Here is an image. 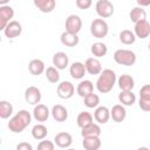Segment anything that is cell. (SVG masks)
Listing matches in <instances>:
<instances>
[{
	"label": "cell",
	"mask_w": 150,
	"mask_h": 150,
	"mask_svg": "<svg viewBox=\"0 0 150 150\" xmlns=\"http://www.w3.org/2000/svg\"><path fill=\"white\" fill-rule=\"evenodd\" d=\"M129 16H130V20L135 23L142 21V20H145L146 19V12L142 8V7H135L130 11L129 13Z\"/></svg>",
	"instance_id": "4316f807"
},
{
	"label": "cell",
	"mask_w": 150,
	"mask_h": 150,
	"mask_svg": "<svg viewBox=\"0 0 150 150\" xmlns=\"http://www.w3.org/2000/svg\"><path fill=\"white\" fill-rule=\"evenodd\" d=\"M91 123H93V116H91L90 112L82 111V112L79 114V116H77V125L81 129L87 127V125H89V124H91Z\"/></svg>",
	"instance_id": "f1b7e54d"
},
{
	"label": "cell",
	"mask_w": 150,
	"mask_h": 150,
	"mask_svg": "<svg viewBox=\"0 0 150 150\" xmlns=\"http://www.w3.org/2000/svg\"><path fill=\"white\" fill-rule=\"evenodd\" d=\"M137 150H149V149L145 148V146H142V148H139V149H137Z\"/></svg>",
	"instance_id": "ee69618b"
},
{
	"label": "cell",
	"mask_w": 150,
	"mask_h": 150,
	"mask_svg": "<svg viewBox=\"0 0 150 150\" xmlns=\"http://www.w3.org/2000/svg\"><path fill=\"white\" fill-rule=\"evenodd\" d=\"M26 124L15 115L14 117H12L8 122V129L12 131V132H15V134H20L25 129H26Z\"/></svg>",
	"instance_id": "44dd1931"
},
{
	"label": "cell",
	"mask_w": 150,
	"mask_h": 150,
	"mask_svg": "<svg viewBox=\"0 0 150 150\" xmlns=\"http://www.w3.org/2000/svg\"><path fill=\"white\" fill-rule=\"evenodd\" d=\"M14 16V11L11 6H1L0 7V29L6 28V26L11 22L9 20Z\"/></svg>",
	"instance_id": "ba28073f"
},
{
	"label": "cell",
	"mask_w": 150,
	"mask_h": 150,
	"mask_svg": "<svg viewBox=\"0 0 150 150\" xmlns=\"http://www.w3.org/2000/svg\"><path fill=\"white\" fill-rule=\"evenodd\" d=\"M34 5L43 13H50L55 8L56 2L54 0H35Z\"/></svg>",
	"instance_id": "cb8c5ba5"
},
{
	"label": "cell",
	"mask_w": 150,
	"mask_h": 150,
	"mask_svg": "<svg viewBox=\"0 0 150 150\" xmlns=\"http://www.w3.org/2000/svg\"><path fill=\"white\" fill-rule=\"evenodd\" d=\"M137 4L142 7V6H149L150 5V0H137Z\"/></svg>",
	"instance_id": "b9f144b4"
},
{
	"label": "cell",
	"mask_w": 150,
	"mask_h": 150,
	"mask_svg": "<svg viewBox=\"0 0 150 150\" xmlns=\"http://www.w3.org/2000/svg\"><path fill=\"white\" fill-rule=\"evenodd\" d=\"M135 86V81L130 75H121L118 79V87L122 91H131Z\"/></svg>",
	"instance_id": "ac0fdd59"
},
{
	"label": "cell",
	"mask_w": 150,
	"mask_h": 150,
	"mask_svg": "<svg viewBox=\"0 0 150 150\" xmlns=\"http://www.w3.org/2000/svg\"><path fill=\"white\" fill-rule=\"evenodd\" d=\"M82 28V20L79 15L71 14L66 20V32L71 34H77Z\"/></svg>",
	"instance_id": "277c9868"
},
{
	"label": "cell",
	"mask_w": 150,
	"mask_h": 150,
	"mask_svg": "<svg viewBox=\"0 0 150 150\" xmlns=\"http://www.w3.org/2000/svg\"><path fill=\"white\" fill-rule=\"evenodd\" d=\"M139 98L150 101V84H144L139 90Z\"/></svg>",
	"instance_id": "8d00e7d4"
},
{
	"label": "cell",
	"mask_w": 150,
	"mask_h": 150,
	"mask_svg": "<svg viewBox=\"0 0 150 150\" xmlns=\"http://www.w3.org/2000/svg\"><path fill=\"white\" fill-rule=\"evenodd\" d=\"M86 66L82 63V62H74L71 66H70V69H69V73L71 75L73 79L75 80H80L86 74Z\"/></svg>",
	"instance_id": "e0dca14e"
},
{
	"label": "cell",
	"mask_w": 150,
	"mask_h": 150,
	"mask_svg": "<svg viewBox=\"0 0 150 150\" xmlns=\"http://www.w3.org/2000/svg\"><path fill=\"white\" fill-rule=\"evenodd\" d=\"M149 50H150V43H149Z\"/></svg>",
	"instance_id": "bcb514c9"
},
{
	"label": "cell",
	"mask_w": 150,
	"mask_h": 150,
	"mask_svg": "<svg viewBox=\"0 0 150 150\" xmlns=\"http://www.w3.org/2000/svg\"><path fill=\"white\" fill-rule=\"evenodd\" d=\"M76 6L80 9H87L91 6V1L90 0H76Z\"/></svg>",
	"instance_id": "f35d334b"
},
{
	"label": "cell",
	"mask_w": 150,
	"mask_h": 150,
	"mask_svg": "<svg viewBox=\"0 0 150 150\" xmlns=\"http://www.w3.org/2000/svg\"><path fill=\"white\" fill-rule=\"evenodd\" d=\"M25 100L28 104H38L41 101V91L36 87L30 86L25 91Z\"/></svg>",
	"instance_id": "52a82bcc"
},
{
	"label": "cell",
	"mask_w": 150,
	"mask_h": 150,
	"mask_svg": "<svg viewBox=\"0 0 150 150\" xmlns=\"http://www.w3.org/2000/svg\"><path fill=\"white\" fill-rule=\"evenodd\" d=\"M38 150H54V143L52 141H41L38 144Z\"/></svg>",
	"instance_id": "74e56055"
},
{
	"label": "cell",
	"mask_w": 150,
	"mask_h": 150,
	"mask_svg": "<svg viewBox=\"0 0 150 150\" xmlns=\"http://www.w3.org/2000/svg\"><path fill=\"white\" fill-rule=\"evenodd\" d=\"M108 23L103 19H95L90 25V33L96 39H102L108 34Z\"/></svg>",
	"instance_id": "3957f363"
},
{
	"label": "cell",
	"mask_w": 150,
	"mask_h": 150,
	"mask_svg": "<svg viewBox=\"0 0 150 150\" xmlns=\"http://www.w3.org/2000/svg\"><path fill=\"white\" fill-rule=\"evenodd\" d=\"M47 132L48 130L43 124H36L32 129V136L35 139H43L47 136Z\"/></svg>",
	"instance_id": "4dcf8cb0"
},
{
	"label": "cell",
	"mask_w": 150,
	"mask_h": 150,
	"mask_svg": "<svg viewBox=\"0 0 150 150\" xmlns=\"http://www.w3.org/2000/svg\"><path fill=\"white\" fill-rule=\"evenodd\" d=\"M150 34V23L146 20H142L135 23V35L139 39H145Z\"/></svg>",
	"instance_id": "30bf717a"
},
{
	"label": "cell",
	"mask_w": 150,
	"mask_h": 150,
	"mask_svg": "<svg viewBox=\"0 0 150 150\" xmlns=\"http://www.w3.org/2000/svg\"><path fill=\"white\" fill-rule=\"evenodd\" d=\"M68 62H69L68 55L63 52L55 53L53 56V64L55 66L56 69H64L68 66Z\"/></svg>",
	"instance_id": "5bb4252c"
},
{
	"label": "cell",
	"mask_w": 150,
	"mask_h": 150,
	"mask_svg": "<svg viewBox=\"0 0 150 150\" xmlns=\"http://www.w3.org/2000/svg\"><path fill=\"white\" fill-rule=\"evenodd\" d=\"M28 70H29V73L32 75H40L45 70V63L39 59H34V60H32L29 62Z\"/></svg>",
	"instance_id": "484cf974"
},
{
	"label": "cell",
	"mask_w": 150,
	"mask_h": 150,
	"mask_svg": "<svg viewBox=\"0 0 150 150\" xmlns=\"http://www.w3.org/2000/svg\"><path fill=\"white\" fill-rule=\"evenodd\" d=\"M139 108L143 110V111H150V101L149 100H143V98H139Z\"/></svg>",
	"instance_id": "ab89813d"
},
{
	"label": "cell",
	"mask_w": 150,
	"mask_h": 150,
	"mask_svg": "<svg viewBox=\"0 0 150 150\" xmlns=\"http://www.w3.org/2000/svg\"><path fill=\"white\" fill-rule=\"evenodd\" d=\"M74 86L68 82V81H63L61 82L59 86H57V89H56V93H57V96L60 98H63V100H67V98H70L73 95H74Z\"/></svg>",
	"instance_id": "8992f818"
},
{
	"label": "cell",
	"mask_w": 150,
	"mask_h": 150,
	"mask_svg": "<svg viewBox=\"0 0 150 150\" xmlns=\"http://www.w3.org/2000/svg\"><path fill=\"white\" fill-rule=\"evenodd\" d=\"M100 103V97L96 94H90L87 97H84V105L88 108H95Z\"/></svg>",
	"instance_id": "e575fe53"
},
{
	"label": "cell",
	"mask_w": 150,
	"mask_h": 150,
	"mask_svg": "<svg viewBox=\"0 0 150 150\" xmlns=\"http://www.w3.org/2000/svg\"><path fill=\"white\" fill-rule=\"evenodd\" d=\"M114 60L121 66H132L136 62V55L129 49H118L114 54Z\"/></svg>",
	"instance_id": "7a4b0ae2"
},
{
	"label": "cell",
	"mask_w": 150,
	"mask_h": 150,
	"mask_svg": "<svg viewBox=\"0 0 150 150\" xmlns=\"http://www.w3.org/2000/svg\"><path fill=\"white\" fill-rule=\"evenodd\" d=\"M109 117H110V110L107 107H98L94 112L95 121L101 124L107 123L109 121Z\"/></svg>",
	"instance_id": "ffe728a7"
},
{
	"label": "cell",
	"mask_w": 150,
	"mask_h": 150,
	"mask_svg": "<svg viewBox=\"0 0 150 150\" xmlns=\"http://www.w3.org/2000/svg\"><path fill=\"white\" fill-rule=\"evenodd\" d=\"M116 82V74L111 69L102 70L96 82V88L100 93H109Z\"/></svg>",
	"instance_id": "6da1fadb"
},
{
	"label": "cell",
	"mask_w": 150,
	"mask_h": 150,
	"mask_svg": "<svg viewBox=\"0 0 150 150\" xmlns=\"http://www.w3.org/2000/svg\"><path fill=\"white\" fill-rule=\"evenodd\" d=\"M13 112V105L7 101L0 102V117L1 118H8Z\"/></svg>",
	"instance_id": "d6a6232c"
},
{
	"label": "cell",
	"mask_w": 150,
	"mask_h": 150,
	"mask_svg": "<svg viewBox=\"0 0 150 150\" xmlns=\"http://www.w3.org/2000/svg\"><path fill=\"white\" fill-rule=\"evenodd\" d=\"M49 110L48 108L45 105V104H36L34 110H33V115H34V118L38 121V122H45L48 120L49 117Z\"/></svg>",
	"instance_id": "7c38bea8"
},
{
	"label": "cell",
	"mask_w": 150,
	"mask_h": 150,
	"mask_svg": "<svg viewBox=\"0 0 150 150\" xmlns=\"http://www.w3.org/2000/svg\"><path fill=\"white\" fill-rule=\"evenodd\" d=\"M118 101L123 105H132L136 101V96L132 91H121L118 94Z\"/></svg>",
	"instance_id": "83f0119b"
},
{
	"label": "cell",
	"mask_w": 150,
	"mask_h": 150,
	"mask_svg": "<svg viewBox=\"0 0 150 150\" xmlns=\"http://www.w3.org/2000/svg\"><path fill=\"white\" fill-rule=\"evenodd\" d=\"M90 50H91V53H93L94 56H96V57H102V56H104V55L107 54L108 48H107V46H105L104 43H102V42H95V43H93Z\"/></svg>",
	"instance_id": "f546056e"
},
{
	"label": "cell",
	"mask_w": 150,
	"mask_h": 150,
	"mask_svg": "<svg viewBox=\"0 0 150 150\" xmlns=\"http://www.w3.org/2000/svg\"><path fill=\"white\" fill-rule=\"evenodd\" d=\"M61 42L62 45L67 46V47H75L79 43V36L77 34H71L68 32H63L61 34Z\"/></svg>",
	"instance_id": "d4e9b609"
},
{
	"label": "cell",
	"mask_w": 150,
	"mask_h": 150,
	"mask_svg": "<svg viewBox=\"0 0 150 150\" xmlns=\"http://www.w3.org/2000/svg\"><path fill=\"white\" fill-rule=\"evenodd\" d=\"M82 145L84 150H98L101 148L100 137H83Z\"/></svg>",
	"instance_id": "603a6c76"
},
{
	"label": "cell",
	"mask_w": 150,
	"mask_h": 150,
	"mask_svg": "<svg viewBox=\"0 0 150 150\" xmlns=\"http://www.w3.org/2000/svg\"><path fill=\"white\" fill-rule=\"evenodd\" d=\"M67 150H75V149H67Z\"/></svg>",
	"instance_id": "f6af8a7d"
},
{
	"label": "cell",
	"mask_w": 150,
	"mask_h": 150,
	"mask_svg": "<svg viewBox=\"0 0 150 150\" xmlns=\"http://www.w3.org/2000/svg\"><path fill=\"white\" fill-rule=\"evenodd\" d=\"M16 150H33L32 145L27 142H21L16 145Z\"/></svg>",
	"instance_id": "60d3db41"
},
{
	"label": "cell",
	"mask_w": 150,
	"mask_h": 150,
	"mask_svg": "<svg viewBox=\"0 0 150 150\" xmlns=\"http://www.w3.org/2000/svg\"><path fill=\"white\" fill-rule=\"evenodd\" d=\"M54 141L59 148H68V146H70V144L73 142V137L69 132H59L55 136Z\"/></svg>",
	"instance_id": "2e32d148"
},
{
	"label": "cell",
	"mask_w": 150,
	"mask_h": 150,
	"mask_svg": "<svg viewBox=\"0 0 150 150\" xmlns=\"http://www.w3.org/2000/svg\"><path fill=\"white\" fill-rule=\"evenodd\" d=\"M96 13L101 18H109L114 14V6L108 0H98L96 2Z\"/></svg>",
	"instance_id": "5b68a950"
},
{
	"label": "cell",
	"mask_w": 150,
	"mask_h": 150,
	"mask_svg": "<svg viewBox=\"0 0 150 150\" xmlns=\"http://www.w3.org/2000/svg\"><path fill=\"white\" fill-rule=\"evenodd\" d=\"M135 40H136L135 34L129 29H124L120 33V41L124 45H131L135 42Z\"/></svg>",
	"instance_id": "1f68e13d"
},
{
	"label": "cell",
	"mask_w": 150,
	"mask_h": 150,
	"mask_svg": "<svg viewBox=\"0 0 150 150\" xmlns=\"http://www.w3.org/2000/svg\"><path fill=\"white\" fill-rule=\"evenodd\" d=\"M84 66H86V70L90 75H97V74L102 73V66H101V62L97 59H94V57L87 59Z\"/></svg>",
	"instance_id": "8fae6325"
},
{
	"label": "cell",
	"mask_w": 150,
	"mask_h": 150,
	"mask_svg": "<svg viewBox=\"0 0 150 150\" xmlns=\"http://www.w3.org/2000/svg\"><path fill=\"white\" fill-rule=\"evenodd\" d=\"M4 32H5L6 38H8V39H14V38H18V36L21 34V32H22V26H21V23H20L19 21L13 20V21H11V22L6 26V28H5Z\"/></svg>",
	"instance_id": "9c48e42d"
},
{
	"label": "cell",
	"mask_w": 150,
	"mask_h": 150,
	"mask_svg": "<svg viewBox=\"0 0 150 150\" xmlns=\"http://www.w3.org/2000/svg\"><path fill=\"white\" fill-rule=\"evenodd\" d=\"M52 116L56 122H64L68 118V111L63 105L56 104L52 109Z\"/></svg>",
	"instance_id": "9a60e30c"
},
{
	"label": "cell",
	"mask_w": 150,
	"mask_h": 150,
	"mask_svg": "<svg viewBox=\"0 0 150 150\" xmlns=\"http://www.w3.org/2000/svg\"><path fill=\"white\" fill-rule=\"evenodd\" d=\"M110 116H111L114 122L121 123L122 121H124V118L127 116V111H125V109H124V107L122 104H116V105H114L111 108Z\"/></svg>",
	"instance_id": "4fadbf2b"
},
{
	"label": "cell",
	"mask_w": 150,
	"mask_h": 150,
	"mask_svg": "<svg viewBox=\"0 0 150 150\" xmlns=\"http://www.w3.org/2000/svg\"><path fill=\"white\" fill-rule=\"evenodd\" d=\"M16 116H18L26 125H29V124H30L32 117H30V114H29L27 110H20V111L16 114Z\"/></svg>",
	"instance_id": "d590c367"
},
{
	"label": "cell",
	"mask_w": 150,
	"mask_h": 150,
	"mask_svg": "<svg viewBox=\"0 0 150 150\" xmlns=\"http://www.w3.org/2000/svg\"><path fill=\"white\" fill-rule=\"evenodd\" d=\"M46 77L50 83H56L60 80V74L55 67H48L46 69Z\"/></svg>",
	"instance_id": "836d02e7"
},
{
	"label": "cell",
	"mask_w": 150,
	"mask_h": 150,
	"mask_svg": "<svg viewBox=\"0 0 150 150\" xmlns=\"http://www.w3.org/2000/svg\"><path fill=\"white\" fill-rule=\"evenodd\" d=\"M7 4V0H0V5H6Z\"/></svg>",
	"instance_id": "7bdbcfd3"
},
{
	"label": "cell",
	"mask_w": 150,
	"mask_h": 150,
	"mask_svg": "<svg viewBox=\"0 0 150 150\" xmlns=\"http://www.w3.org/2000/svg\"><path fill=\"white\" fill-rule=\"evenodd\" d=\"M81 135H82V137H100V135H101V128L97 124L91 123V124L82 128Z\"/></svg>",
	"instance_id": "7402d4cb"
},
{
	"label": "cell",
	"mask_w": 150,
	"mask_h": 150,
	"mask_svg": "<svg viewBox=\"0 0 150 150\" xmlns=\"http://www.w3.org/2000/svg\"><path fill=\"white\" fill-rule=\"evenodd\" d=\"M93 93H94V84L91 83V81L84 80V81L79 83V86H77V94L81 97L84 98V97H87L88 95H90Z\"/></svg>",
	"instance_id": "d6986e66"
}]
</instances>
